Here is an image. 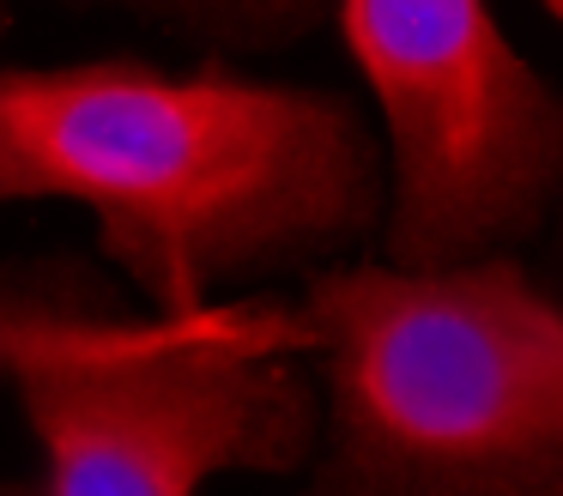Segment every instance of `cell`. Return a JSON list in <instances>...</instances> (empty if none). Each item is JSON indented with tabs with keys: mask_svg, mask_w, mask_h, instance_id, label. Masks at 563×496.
<instances>
[{
	"mask_svg": "<svg viewBox=\"0 0 563 496\" xmlns=\"http://www.w3.org/2000/svg\"><path fill=\"white\" fill-rule=\"evenodd\" d=\"M67 200L152 315L219 285L340 261L382 224V145L340 91L273 85L224 55L0 67V206Z\"/></svg>",
	"mask_w": 563,
	"mask_h": 496,
	"instance_id": "1",
	"label": "cell"
},
{
	"mask_svg": "<svg viewBox=\"0 0 563 496\" xmlns=\"http://www.w3.org/2000/svg\"><path fill=\"white\" fill-rule=\"evenodd\" d=\"M321 436L297 496H563V297L515 254L316 266Z\"/></svg>",
	"mask_w": 563,
	"mask_h": 496,
	"instance_id": "2",
	"label": "cell"
},
{
	"mask_svg": "<svg viewBox=\"0 0 563 496\" xmlns=\"http://www.w3.org/2000/svg\"><path fill=\"white\" fill-rule=\"evenodd\" d=\"M303 345L297 302L236 297L19 370L43 496H195L219 472H303L321 436Z\"/></svg>",
	"mask_w": 563,
	"mask_h": 496,
	"instance_id": "3",
	"label": "cell"
},
{
	"mask_svg": "<svg viewBox=\"0 0 563 496\" xmlns=\"http://www.w3.org/2000/svg\"><path fill=\"white\" fill-rule=\"evenodd\" d=\"M388 128L382 261L406 273L515 254L563 206V91L485 0H333Z\"/></svg>",
	"mask_w": 563,
	"mask_h": 496,
	"instance_id": "4",
	"label": "cell"
},
{
	"mask_svg": "<svg viewBox=\"0 0 563 496\" xmlns=\"http://www.w3.org/2000/svg\"><path fill=\"white\" fill-rule=\"evenodd\" d=\"M134 327L110 278L86 261H25L0 273V382L49 357L110 345Z\"/></svg>",
	"mask_w": 563,
	"mask_h": 496,
	"instance_id": "5",
	"label": "cell"
},
{
	"mask_svg": "<svg viewBox=\"0 0 563 496\" xmlns=\"http://www.w3.org/2000/svg\"><path fill=\"white\" fill-rule=\"evenodd\" d=\"M67 7L128 12L207 55H279L309 43L333 19V0H67Z\"/></svg>",
	"mask_w": 563,
	"mask_h": 496,
	"instance_id": "6",
	"label": "cell"
},
{
	"mask_svg": "<svg viewBox=\"0 0 563 496\" xmlns=\"http://www.w3.org/2000/svg\"><path fill=\"white\" fill-rule=\"evenodd\" d=\"M0 496H43V484H31V478H0Z\"/></svg>",
	"mask_w": 563,
	"mask_h": 496,
	"instance_id": "7",
	"label": "cell"
},
{
	"mask_svg": "<svg viewBox=\"0 0 563 496\" xmlns=\"http://www.w3.org/2000/svg\"><path fill=\"white\" fill-rule=\"evenodd\" d=\"M13 31V12H7V0H0V36Z\"/></svg>",
	"mask_w": 563,
	"mask_h": 496,
	"instance_id": "8",
	"label": "cell"
},
{
	"mask_svg": "<svg viewBox=\"0 0 563 496\" xmlns=\"http://www.w3.org/2000/svg\"><path fill=\"white\" fill-rule=\"evenodd\" d=\"M545 7H551V19H563V0H545Z\"/></svg>",
	"mask_w": 563,
	"mask_h": 496,
	"instance_id": "9",
	"label": "cell"
},
{
	"mask_svg": "<svg viewBox=\"0 0 563 496\" xmlns=\"http://www.w3.org/2000/svg\"><path fill=\"white\" fill-rule=\"evenodd\" d=\"M558 236H563V224H558Z\"/></svg>",
	"mask_w": 563,
	"mask_h": 496,
	"instance_id": "10",
	"label": "cell"
}]
</instances>
